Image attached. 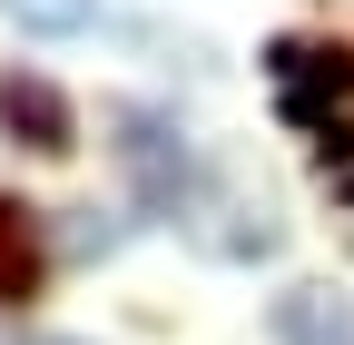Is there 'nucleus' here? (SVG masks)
<instances>
[{
	"label": "nucleus",
	"instance_id": "f257e3e1",
	"mask_svg": "<svg viewBox=\"0 0 354 345\" xmlns=\"http://www.w3.org/2000/svg\"><path fill=\"white\" fill-rule=\"evenodd\" d=\"M266 69H276V99L295 128H325L335 99H354V50H315V39H276L266 50Z\"/></svg>",
	"mask_w": 354,
	"mask_h": 345
},
{
	"label": "nucleus",
	"instance_id": "f03ea898",
	"mask_svg": "<svg viewBox=\"0 0 354 345\" xmlns=\"http://www.w3.org/2000/svg\"><path fill=\"white\" fill-rule=\"evenodd\" d=\"M0 128H10L20 148H39V158H69V148H79L69 99L50 89V79H30V69H0Z\"/></svg>",
	"mask_w": 354,
	"mask_h": 345
},
{
	"label": "nucleus",
	"instance_id": "7ed1b4c3",
	"mask_svg": "<svg viewBox=\"0 0 354 345\" xmlns=\"http://www.w3.org/2000/svg\"><path fill=\"white\" fill-rule=\"evenodd\" d=\"M118 158H128V178H138V197H148V207L187 218V148H177L158 118H138V109H128V118H118Z\"/></svg>",
	"mask_w": 354,
	"mask_h": 345
},
{
	"label": "nucleus",
	"instance_id": "20e7f679",
	"mask_svg": "<svg viewBox=\"0 0 354 345\" xmlns=\"http://www.w3.org/2000/svg\"><path fill=\"white\" fill-rule=\"evenodd\" d=\"M276 345H354V296H335V286L276 296Z\"/></svg>",
	"mask_w": 354,
	"mask_h": 345
},
{
	"label": "nucleus",
	"instance_id": "39448f33",
	"mask_svg": "<svg viewBox=\"0 0 354 345\" xmlns=\"http://www.w3.org/2000/svg\"><path fill=\"white\" fill-rule=\"evenodd\" d=\"M30 286H39V237L20 207H0V306H20Z\"/></svg>",
	"mask_w": 354,
	"mask_h": 345
},
{
	"label": "nucleus",
	"instance_id": "423d86ee",
	"mask_svg": "<svg viewBox=\"0 0 354 345\" xmlns=\"http://www.w3.org/2000/svg\"><path fill=\"white\" fill-rule=\"evenodd\" d=\"M0 20H20L30 39H79L99 20V0H0Z\"/></svg>",
	"mask_w": 354,
	"mask_h": 345
},
{
	"label": "nucleus",
	"instance_id": "0eeeda50",
	"mask_svg": "<svg viewBox=\"0 0 354 345\" xmlns=\"http://www.w3.org/2000/svg\"><path fill=\"white\" fill-rule=\"evenodd\" d=\"M20 345H59V335H20Z\"/></svg>",
	"mask_w": 354,
	"mask_h": 345
}]
</instances>
